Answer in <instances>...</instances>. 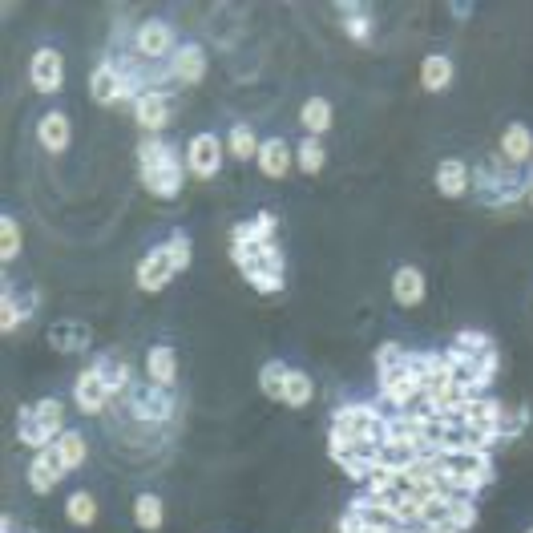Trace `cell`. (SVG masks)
I'll return each mask as SVG.
<instances>
[{
    "label": "cell",
    "instance_id": "obj_1",
    "mask_svg": "<svg viewBox=\"0 0 533 533\" xmlns=\"http://www.w3.org/2000/svg\"><path fill=\"white\" fill-rule=\"evenodd\" d=\"M138 178H142L146 194H154L162 202H174L186 186V158H178L174 142L142 134V142H138Z\"/></svg>",
    "mask_w": 533,
    "mask_h": 533
},
{
    "label": "cell",
    "instance_id": "obj_2",
    "mask_svg": "<svg viewBox=\"0 0 533 533\" xmlns=\"http://www.w3.org/2000/svg\"><path fill=\"white\" fill-rule=\"evenodd\" d=\"M469 190L477 194L481 206L501 210V206H513L521 194H529V174H521V170H513V166L489 162V166L473 170V186H469Z\"/></svg>",
    "mask_w": 533,
    "mask_h": 533
},
{
    "label": "cell",
    "instance_id": "obj_3",
    "mask_svg": "<svg viewBox=\"0 0 533 533\" xmlns=\"http://www.w3.org/2000/svg\"><path fill=\"white\" fill-rule=\"evenodd\" d=\"M243 271V279L259 291V295H279L283 287H287V259H283V247L279 243H263V247H255V255L239 267Z\"/></svg>",
    "mask_w": 533,
    "mask_h": 533
},
{
    "label": "cell",
    "instance_id": "obj_4",
    "mask_svg": "<svg viewBox=\"0 0 533 533\" xmlns=\"http://www.w3.org/2000/svg\"><path fill=\"white\" fill-rule=\"evenodd\" d=\"M186 174L198 178V182H210L219 178L223 170V158H227V142L215 134V130H198L190 142H186Z\"/></svg>",
    "mask_w": 533,
    "mask_h": 533
},
{
    "label": "cell",
    "instance_id": "obj_5",
    "mask_svg": "<svg viewBox=\"0 0 533 533\" xmlns=\"http://www.w3.org/2000/svg\"><path fill=\"white\" fill-rule=\"evenodd\" d=\"M332 424L344 433H352L364 449H380V437H384V412L376 404H344L332 412Z\"/></svg>",
    "mask_w": 533,
    "mask_h": 533
},
{
    "label": "cell",
    "instance_id": "obj_6",
    "mask_svg": "<svg viewBox=\"0 0 533 533\" xmlns=\"http://www.w3.org/2000/svg\"><path fill=\"white\" fill-rule=\"evenodd\" d=\"M174 49H178V33H174V25H170L166 17H146V21L138 25V33H134V53H138L142 61L174 57Z\"/></svg>",
    "mask_w": 533,
    "mask_h": 533
},
{
    "label": "cell",
    "instance_id": "obj_7",
    "mask_svg": "<svg viewBox=\"0 0 533 533\" xmlns=\"http://www.w3.org/2000/svg\"><path fill=\"white\" fill-rule=\"evenodd\" d=\"M174 275H178V267H174L170 251L158 243V247H150V251L142 255V263H138V271H134V283H138V291L158 295V291H166V287L174 283Z\"/></svg>",
    "mask_w": 533,
    "mask_h": 533
},
{
    "label": "cell",
    "instance_id": "obj_8",
    "mask_svg": "<svg viewBox=\"0 0 533 533\" xmlns=\"http://www.w3.org/2000/svg\"><path fill=\"white\" fill-rule=\"evenodd\" d=\"M65 477H69V469H65V461H61V453H57L53 445H49V449H37V453L29 457L25 481H29V489H33L37 497H49Z\"/></svg>",
    "mask_w": 533,
    "mask_h": 533
},
{
    "label": "cell",
    "instance_id": "obj_9",
    "mask_svg": "<svg viewBox=\"0 0 533 533\" xmlns=\"http://www.w3.org/2000/svg\"><path fill=\"white\" fill-rule=\"evenodd\" d=\"M29 81H33L37 93H61L65 89V57H61V49H53V45L37 49L29 57Z\"/></svg>",
    "mask_w": 533,
    "mask_h": 533
},
{
    "label": "cell",
    "instance_id": "obj_10",
    "mask_svg": "<svg viewBox=\"0 0 533 533\" xmlns=\"http://www.w3.org/2000/svg\"><path fill=\"white\" fill-rule=\"evenodd\" d=\"M130 110H134V122H138V130L146 138H162V130L170 126V97L158 93V89H146Z\"/></svg>",
    "mask_w": 533,
    "mask_h": 533
},
{
    "label": "cell",
    "instance_id": "obj_11",
    "mask_svg": "<svg viewBox=\"0 0 533 533\" xmlns=\"http://www.w3.org/2000/svg\"><path fill=\"white\" fill-rule=\"evenodd\" d=\"M255 166H259V174H263V178H271V182H283V178L295 170V146H291L287 138L271 134V138H263Z\"/></svg>",
    "mask_w": 533,
    "mask_h": 533
},
{
    "label": "cell",
    "instance_id": "obj_12",
    "mask_svg": "<svg viewBox=\"0 0 533 533\" xmlns=\"http://www.w3.org/2000/svg\"><path fill=\"white\" fill-rule=\"evenodd\" d=\"M420 392H424V380L412 372V364L392 368V372L380 376V396H384L388 404H396V412H404L412 400H420Z\"/></svg>",
    "mask_w": 533,
    "mask_h": 533
},
{
    "label": "cell",
    "instance_id": "obj_13",
    "mask_svg": "<svg viewBox=\"0 0 533 533\" xmlns=\"http://www.w3.org/2000/svg\"><path fill=\"white\" fill-rule=\"evenodd\" d=\"M433 186H437L441 198H465L469 186H473V170H469V162L457 158V154L441 158L437 170H433Z\"/></svg>",
    "mask_w": 533,
    "mask_h": 533
},
{
    "label": "cell",
    "instance_id": "obj_14",
    "mask_svg": "<svg viewBox=\"0 0 533 533\" xmlns=\"http://www.w3.org/2000/svg\"><path fill=\"white\" fill-rule=\"evenodd\" d=\"M424 295H429V279H424V271L416 263H400L392 271V299H396V307H404V311L420 307Z\"/></svg>",
    "mask_w": 533,
    "mask_h": 533
},
{
    "label": "cell",
    "instance_id": "obj_15",
    "mask_svg": "<svg viewBox=\"0 0 533 533\" xmlns=\"http://www.w3.org/2000/svg\"><path fill=\"white\" fill-rule=\"evenodd\" d=\"M73 404H77L85 416H101L105 404H110V388H105V380H101V372H97L93 364L73 380Z\"/></svg>",
    "mask_w": 533,
    "mask_h": 533
},
{
    "label": "cell",
    "instance_id": "obj_16",
    "mask_svg": "<svg viewBox=\"0 0 533 533\" xmlns=\"http://www.w3.org/2000/svg\"><path fill=\"white\" fill-rule=\"evenodd\" d=\"M37 142H41V150L45 154H65L69 150V142H73V122H69V114L65 110H45L41 118H37Z\"/></svg>",
    "mask_w": 533,
    "mask_h": 533
},
{
    "label": "cell",
    "instance_id": "obj_17",
    "mask_svg": "<svg viewBox=\"0 0 533 533\" xmlns=\"http://www.w3.org/2000/svg\"><path fill=\"white\" fill-rule=\"evenodd\" d=\"M130 412H134L138 420L162 424V420H170L174 404H170L166 388H158V384H150V380H146V388H134V392H130Z\"/></svg>",
    "mask_w": 533,
    "mask_h": 533
},
{
    "label": "cell",
    "instance_id": "obj_18",
    "mask_svg": "<svg viewBox=\"0 0 533 533\" xmlns=\"http://www.w3.org/2000/svg\"><path fill=\"white\" fill-rule=\"evenodd\" d=\"M206 49L198 45V41H186V45H178L174 49V57H170V77L174 81H182V85H198L202 77H206Z\"/></svg>",
    "mask_w": 533,
    "mask_h": 533
},
{
    "label": "cell",
    "instance_id": "obj_19",
    "mask_svg": "<svg viewBox=\"0 0 533 533\" xmlns=\"http://www.w3.org/2000/svg\"><path fill=\"white\" fill-rule=\"evenodd\" d=\"M146 380L158 384V388H166V392L178 384V348H174V344L158 340V344L146 352Z\"/></svg>",
    "mask_w": 533,
    "mask_h": 533
},
{
    "label": "cell",
    "instance_id": "obj_20",
    "mask_svg": "<svg viewBox=\"0 0 533 533\" xmlns=\"http://www.w3.org/2000/svg\"><path fill=\"white\" fill-rule=\"evenodd\" d=\"M299 126L307 138H324L332 126H336V110L324 93H311L303 105H299Z\"/></svg>",
    "mask_w": 533,
    "mask_h": 533
},
{
    "label": "cell",
    "instance_id": "obj_21",
    "mask_svg": "<svg viewBox=\"0 0 533 533\" xmlns=\"http://www.w3.org/2000/svg\"><path fill=\"white\" fill-rule=\"evenodd\" d=\"M501 158H505V166H513V170H521L529 158H533V130L525 126V122H509L505 130H501Z\"/></svg>",
    "mask_w": 533,
    "mask_h": 533
},
{
    "label": "cell",
    "instance_id": "obj_22",
    "mask_svg": "<svg viewBox=\"0 0 533 533\" xmlns=\"http://www.w3.org/2000/svg\"><path fill=\"white\" fill-rule=\"evenodd\" d=\"M89 97L97 105H118L122 101V73H118V61H101L93 73H89Z\"/></svg>",
    "mask_w": 533,
    "mask_h": 533
},
{
    "label": "cell",
    "instance_id": "obj_23",
    "mask_svg": "<svg viewBox=\"0 0 533 533\" xmlns=\"http://www.w3.org/2000/svg\"><path fill=\"white\" fill-rule=\"evenodd\" d=\"M457 69H453V57L449 53H429L420 61V89L424 93H445L453 85Z\"/></svg>",
    "mask_w": 533,
    "mask_h": 533
},
{
    "label": "cell",
    "instance_id": "obj_24",
    "mask_svg": "<svg viewBox=\"0 0 533 533\" xmlns=\"http://www.w3.org/2000/svg\"><path fill=\"white\" fill-rule=\"evenodd\" d=\"M227 158H235V162H255L259 158V146H263V138L255 134V126L251 122H231V130H227Z\"/></svg>",
    "mask_w": 533,
    "mask_h": 533
},
{
    "label": "cell",
    "instance_id": "obj_25",
    "mask_svg": "<svg viewBox=\"0 0 533 533\" xmlns=\"http://www.w3.org/2000/svg\"><path fill=\"white\" fill-rule=\"evenodd\" d=\"M49 344L57 352H85L93 344V332L85 324H77V319H57V324L49 328Z\"/></svg>",
    "mask_w": 533,
    "mask_h": 533
},
{
    "label": "cell",
    "instance_id": "obj_26",
    "mask_svg": "<svg viewBox=\"0 0 533 533\" xmlns=\"http://www.w3.org/2000/svg\"><path fill=\"white\" fill-rule=\"evenodd\" d=\"M33 303H37V295H13V287H5V295H0V332L5 336H13L25 319L33 315Z\"/></svg>",
    "mask_w": 533,
    "mask_h": 533
},
{
    "label": "cell",
    "instance_id": "obj_27",
    "mask_svg": "<svg viewBox=\"0 0 533 533\" xmlns=\"http://www.w3.org/2000/svg\"><path fill=\"white\" fill-rule=\"evenodd\" d=\"M134 525L142 533H162V525H166V501L158 493H138L134 497Z\"/></svg>",
    "mask_w": 533,
    "mask_h": 533
},
{
    "label": "cell",
    "instance_id": "obj_28",
    "mask_svg": "<svg viewBox=\"0 0 533 533\" xmlns=\"http://www.w3.org/2000/svg\"><path fill=\"white\" fill-rule=\"evenodd\" d=\"M17 445H25V449H49L53 445V437L45 433V424L37 420V412H33V404H25L21 412H17Z\"/></svg>",
    "mask_w": 533,
    "mask_h": 533
},
{
    "label": "cell",
    "instance_id": "obj_29",
    "mask_svg": "<svg viewBox=\"0 0 533 533\" xmlns=\"http://www.w3.org/2000/svg\"><path fill=\"white\" fill-rule=\"evenodd\" d=\"M97 497L89 493V489H73L69 497H65V521L69 525H77V529H89V525H97Z\"/></svg>",
    "mask_w": 533,
    "mask_h": 533
},
{
    "label": "cell",
    "instance_id": "obj_30",
    "mask_svg": "<svg viewBox=\"0 0 533 533\" xmlns=\"http://www.w3.org/2000/svg\"><path fill=\"white\" fill-rule=\"evenodd\" d=\"M21 251H25V231H21L13 210H5V215H0V263H5V267L17 263Z\"/></svg>",
    "mask_w": 533,
    "mask_h": 533
},
{
    "label": "cell",
    "instance_id": "obj_31",
    "mask_svg": "<svg viewBox=\"0 0 533 533\" xmlns=\"http://www.w3.org/2000/svg\"><path fill=\"white\" fill-rule=\"evenodd\" d=\"M336 13H344L340 17V25H344V33H348V41H356V45H364V41H372V17H368V9L364 5H352V0H344V5H336Z\"/></svg>",
    "mask_w": 533,
    "mask_h": 533
},
{
    "label": "cell",
    "instance_id": "obj_32",
    "mask_svg": "<svg viewBox=\"0 0 533 533\" xmlns=\"http://www.w3.org/2000/svg\"><path fill=\"white\" fill-rule=\"evenodd\" d=\"M53 449L61 453V461H65L69 473H77V469L85 465V457H89V441H85L81 429H65V433L53 441Z\"/></svg>",
    "mask_w": 533,
    "mask_h": 533
},
{
    "label": "cell",
    "instance_id": "obj_33",
    "mask_svg": "<svg viewBox=\"0 0 533 533\" xmlns=\"http://www.w3.org/2000/svg\"><path fill=\"white\" fill-rule=\"evenodd\" d=\"M311 396H315V380H311V372L291 368V372H287V384H283V400H279V404H287V408H307V404H311Z\"/></svg>",
    "mask_w": 533,
    "mask_h": 533
},
{
    "label": "cell",
    "instance_id": "obj_34",
    "mask_svg": "<svg viewBox=\"0 0 533 533\" xmlns=\"http://www.w3.org/2000/svg\"><path fill=\"white\" fill-rule=\"evenodd\" d=\"M295 166H299L307 178H311V174H324V166H328V150H324V142L303 134V142L295 146Z\"/></svg>",
    "mask_w": 533,
    "mask_h": 533
},
{
    "label": "cell",
    "instance_id": "obj_35",
    "mask_svg": "<svg viewBox=\"0 0 533 533\" xmlns=\"http://www.w3.org/2000/svg\"><path fill=\"white\" fill-rule=\"evenodd\" d=\"M287 372H291V364H287V360H267V364L259 368V392H263L267 400H283Z\"/></svg>",
    "mask_w": 533,
    "mask_h": 533
},
{
    "label": "cell",
    "instance_id": "obj_36",
    "mask_svg": "<svg viewBox=\"0 0 533 533\" xmlns=\"http://www.w3.org/2000/svg\"><path fill=\"white\" fill-rule=\"evenodd\" d=\"M33 412H37V420L45 424V433L57 441L61 433H65V404L57 400V396H45V400H33Z\"/></svg>",
    "mask_w": 533,
    "mask_h": 533
},
{
    "label": "cell",
    "instance_id": "obj_37",
    "mask_svg": "<svg viewBox=\"0 0 533 533\" xmlns=\"http://www.w3.org/2000/svg\"><path fill=\"white\" fill-rule=\"evenodd\" d=\"M93 368L101 372V380H105V388H110V396H118V392L130 388V368H126L122 360H114V356H97Z\"/></svg>",
    "mask_w": 533,
    "mask_h": 533
},
{
    "label": "cell",
    "instance_id": "obj_38",
    "mask_svg": "<svg viewBox=\"0 0 533 533\" xmlns=\"http://www.w3.org/2000/svg\"><path fill=\"white\" fill-rule=\"evenodd\" d=\"M493 380H497V348H489V352H481V356L473 360V372H469L473 396H481L485 388H493Z\"/></svg>",
    "mask_w": 533,
    "mask_h": 533
},
{
    "label": "cell",
    "instance_id": "obj_39",
    "mask_svg": "<svg viewBox=\"0 0 533 533\" xmlns=\"http://www.w3.org/2000/svg\"><path fill=\"white\" fill-rule=\"evenodd\" d=\"M445 521H453L461 533H469V529L477 525V505H473V497L449 493V513H445Z\"/></svg>",
    "mask_w": 533,
    "mask_h": 533
},
{
    "label": "cell",
    "instance_id": "obj_40",
    "mask_svg": "<svg viewBox=\"0 0 533 533\" xmlns=\"http://www.w3.org/2000/svg\"><path fill=\"white\" fill-rule=\"evenodd\" d=\"M166 251H170V259H174V267H178V275L194 263V243H190V235L186 231H170V239L162 243Z\"/></svg>",
    "mask_w": 533,
    "mask_h": 533
},
{
    "label": "cell",
    "instance_id": "obj_41",
    "mask_svg": "<svg viewBox=\"0 0 533 533\" xmlns=\"http://www.w3.org/2000/svg\"><path fill=\"white\" fill-rule=\"evenodd\" d=\"M364 445L352 437V433H344V429H336V424H332V433H328V457L340 465V461H348L352 453H360Z\"/></svg>",
    "mask_w": 533,
    "mask_h": 533
},
{
    "label": "cell",
    "instance_id": "obj_42",
    "mask_svg": "<svg viewBox=\"0 0 533 533\" xmlns=\"http://www.w3.org/2000/svg\"><path fill=\"white\" fill-rule=\"evenodd\" d=\"M251 227V243H275V235H279V215H275V210H259V215L247 223Z\"/></svg>",
    "mask_w": 533,
    "mask_h": 533
},
{
    "label": "cell",
    "instance_id": "obj_43",
    "mask_svg": "<svg viewBox=\"0 0 533 533\" xmlns=\"http://www.w3.org/2000/svg\"><path fill=\"white\" fill-rule=\"evenodd\" d=\"M453 348H461V352H469V356H481V352L493 348V340H489L485 332H477V328H461V332L453 336Z\"/></svg>",
    "mask_w": 533,
    "mask_h": 533
},
{
    "label": "cell",
    "instance_id": "obj_44",
    "mask_svg": "<svg viewBox=\"0 0 533 533\" xmlns=\"http://www.w3.org/2000/svg\"><path fill=\"white\" fill-rule=\"evenodd\" d=\"M408 364V348H400V344H384L380 352H376V372L384 376V372H392V368H404Z\"/></svg>",
    "mask_w": 533,
    "mask_h": 533
},
{
    "label": "cell",
    "instance_id": "obj_45",
    "mask_svg": "<svg viewBox=\"0 0 533 533\" xmlns=\"http://www.w3.org/2000/svg\"><path fill=\"white\" fill-rule=\"evenodd\" d=\"M449 13H453L457 21H469V17H473V5H465V0H453V5H449Z\"/></svg>",
    "mask_w": 533,
    "mask_h": 533
},
{
    "label": "cell",
    "instance_id": "obj_46",
    "mask_svg": "<svg viewBox=\"0 0 533 533\" xmlns=\"http://www.w3.org/2000/svg\"><path fill=\"white\" fill-rule=\"evenodd\" d=\"M424 533H461L453 521H437V525H429V529H424Z\"/></svg>",
    "mask_w": 533,
    "mask_h": 533
},
{
    "label": "cell",
    "instance_id": "obj_47",
    "mask_svg": "<svg viewBox=\"0 0 533 533\" xmlns=\"http://www.w3.org/2000/svg\"><path fill=\"white\" fill-rule=\"evenodd\" d=\"M0 529H5V533H13V513H5V517H0ZM25 533H33V529H25Z\"/></svg>",
    "mask_w": 533,
    "mask_h": 533
},
{
    "label": "cell",
    "instance_id": "obj_48",
    "mask_svg": "<svg viewBox=\"0 0 533 533\" xmlns=\"http://www.w3.org/2000/svg\"><path fill=\"white\" fill-rule=\"evenodd\" d=\"M525 198H529V202H533V174H529V194H525Z\"/></svg>",
    "mask_w": 533,
    "mask_h": 533
},
{
    "label": "cell",
    "instance_id": "obj_49",
    "mask_svg": "<svg viewBox=\"0 0 533 533\" xmlns=\"http://www.w3.org/2000/svg\"><path fill=\"white\" fill-rule=\"evenodd\" d=\"M521 533H533V525H525V529H521Z\"/></svg>",
    "mask_w": 533,
    "mask_h": 533
}]
</instances>
